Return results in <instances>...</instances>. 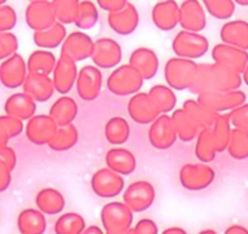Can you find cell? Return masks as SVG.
<instances>
[{"label":"cell","mask_w":248,"mask_h":234,"mask_svg":"<svg viewBox=\"0 0 248 234\" xmlns=\"http://www.w3.org/2000/svg\"><path fill=\"white\" fill-rule=\"evenodd\" d=\"M242 76L232 70L217 64H199L197 75L190 92L197 97L213 92H233L240 90Z\"/></svg>","instance_id":"obj_1"},{"label":"cell","mask_w":248,"mask_h":234,"mask_svg":"<svg viewBox=\"0 0 248 234\" xmlns=\"http://www.w3.org/2000/svg\"><path fill=\"white\" fill-rule=\"evenodd\" d=\"M197 66L194 60L171 57L164 66V78L169 88L175 90L190 89L196 80Z\"/></svg>","instance_id":"obj_2"},{"label":"cell","mask_w":248,"mask_h":234,"mask_svg":"<svg viewBox=\"0 0 248 234\" xmlns=\"http://www.w3.org/2000/svg\"><path fill=\"white\" fill-rule=\"evenodd\" d=\"M144 80L137 70L128 65L117 67L107 78L106 85L109 92L118 97H129L140 93Z\"/></svg>","instance_id":"obj_3"},{"label":"cell","mask_w":248,"mask_h":234,"mask_svg":"<svg viewBox=\"0 0 248 234\" xmlns=\"http://www.w3.org/2000/svg\"><path fill=\"white\" fill-rule=\"evenodd\" d=\"M171 49L176 57L194 60L202 57L209 49V42L200 33L180 31L171 43Z\"/></svg>","instance_id":"obj_4"},{"label":"cell","mask_w":248,"mask_h":234,"mask_svg":"<svg viewBox=\"0 0 248 234\" xmlns=\"http://www.w3.org/2000/svg\"><path fill=\"white\" fill-rule=\"evenodd\" d=\"M216 178V172L206 164H186L181 167L179 180L185 189L199 192L206 189Z\"/></svg>","instance_id":"obj_5"},{"label":"cell","mask_w":248,"mask_h":234,"mask_svg":"<svg viewBox=\"0 0 248 234\" xmlns=\"http://www.w3.org/2000/svg\"><path fill=\"white\" fill-rule=\"evenodd\" d=\"M156 199V190L154 185L146 181H137L128 185L123 193V204L129 207L130 211L141 212L151 207Z\"/></svg>","instance_id":"obj_6"},{"label":"cell","mask_w":248,"mask_h":234,"mask_svg":"<svg viewBox=\"0 0 248 234\" xmlns=\"http://www.w3.org/2000/svg\"><path fill=\"white\" fill-rule=\"evenodd\" d=\"M197 101L217 114H223L226 111H232L236 107L245 104L246 94L242 90L206 93L199 95Z\"/></svg>","instance_id":"obj_7"},{"label":"cell","mask_w":248,"mask_h":234,"mask_svg":"<svg viewBox=\"0 0 248 234\" xmlns=\"http://www.w3.org/2000/svg\"><path fill=\"white\" fill-rule=\"evenodd\" d=\"M128 114L139 125H151L162 115L149 93L142 92L130 98L128 101Z\"/></svg>","instance_id":"obj_8"},{"label":"cell","mask_w":248,"mask_h":234,"mask_svg":"<svg viewBox=\"0 0 248 234\" xmlns=\"http://www.w3.org/2000/svg\"><path fill=\"white\" fill-rule=\"evenodd\" d=\"M90 184L95 195L105 199L117 197L124 189L123 177L107 167L100 168L93 174Z\"/></svg>","instance_id":"obj_9"},{"label":"cell","mask_w":248,"mask_h":234,"mask_svg":"<svg viewBox=\"0 0 248 234\" xmlns=\"http://www.w3.org/2000/svg\"><path fill=\"white\" fill-rule=\"evenodd\" d=\"M212 59L217 65L242 75L248 64V51L220 43L212 49Z\"/></svg>","instance_id":"obj_10"},{"label":"cell","mask_w":248,"mask_h":234,"mask_svg":"<svg viewBox=\"0 0 248 234\" xmlns=\"http://www.w3.org/2000/svg\"><path fill=\"white\" fill-rule=\"evenodd\" d=\"M76 88L79 98L84 101L97 99L102 88V73L96 66L87 65L78 72Z\"/></svg>","instance_id":"obj_11"},{"label":"cell","mask_w":248,"mask_h":234,"mask_svg":"<svg viewBox=\"0 0 248 234\" xmlns=\"http://www.w3.org/2000/svg\"><path fill=\"white\" fill-rule=\"evenodd\" d=\"M90 59L97 68H114L122 61V48L114 39L100 38L95 40Z\"/></svg>","instance_id":"obj_12"},{"label":"cell","mask_w":248,"mask_h":234,"mask_svg":"<svg viewBox=\"0 0 248 234\" xmlns=\"http://www.w3.org/2000/svg\"><path fill=\"white\" fill-rule=\"evenodd\" d=\"M77 63L65 55H60L52 72V83L57 93L65 95L72 90L78 77Z\"/></svg>","instance_id":"obj_13"},{"label":"cell","mask_w":248,"mask_h":234,"mask_svg":"<svg viewBox=\"0 0 248 234\" xmlns=\"http://www.w3.org/2000/svg\"><path fill=\"white\" fill-rule=\"evenodd\" d=\"M179 25L183 31L200 33L206 28L207 17L202 3L197 0H186L179 6Z\"/></svg>","instance_id":"obj_14"},{"label":"cell","mask_w":248,"mask_h":234,"mask_svg":"<svg viewBox=\"0 0 248 234\" xmlns=\"http://www.w3.org/2000/svg\"><path fill=\"white\" fill-rule=\"evenodd\" d=\"M94 40L82 31H76L66 37L65 42L61 45V55L68 56L75 63L89 59L94 50Z\"/></svg>","instance_id":"obj_15"},{"label":"cell","mask_w":248,"mask_h":234,"mask_svg":"<svg viewBox=\"0 0 248 234\" xmlns=\"http://www.w3.org/2000/svg\"><path fill=\"white\" fill-rule=\"evenodd\" d=\"M26 21L34 32H42L51 27L56 22L52 1L37 0L30 3L26 10Z\"/></svg>","instance_id":"obj_16"},{"label":"cell","mask_w":248,"mask_h":234,"mask_svg":"<svg viewBox=\"0 0 248 234\" xmlns=\"http://www.w3.org/2000/svg\"><path fill=\"white\" fill-rule=\"evenodd\" d=\"M178 135L175 128L171 122L170 116L161 115V116L151 123L149 130L150 144L158 150H167L175 144Z\"/></svg>","instance_id":"obj_17"},{"label":"cell","mask_w":248,"mask_h":234,"mask_svg":"<svg viewBox=\"0 0 248 234\" xmlns=\"http://www.w3.org/2000/svg\"><path fill=\"white\" fill-rule=\"evenodd\" d=\"M59 126L49 115H34L26 127L27 138L35 145H47L56 134Z\"/></svg>","instance_id":"obj_18"},{"label":"cell","mask_w":248,"mask_h":234,"mask_svg":"<svg viewBox=\"0 0 248 234\" xmlns=\"http://www.w3.org/2000/svg\"><path fill=\"white\" fill-rule=\"evenodd\" d=\"M133 212L123 202H108L102 207L101 217L105 227L109 231H124L129 227Z\"/></svg>","instance_id":"obj_19"},{"label":"cell","mask_w":248,"mask_h":234,"mask_svg":"<svg viewBox=\"0 0 248 234\" xmlns=\"http://www.w3.org/2000/svg\"><path fill=\"white\" fill-rule=\"evenodd\" d=\"M129 65L138 71L144 81H149L156 76L159 67L157 54L149 48H138L132 52Z\"/></svg>","instance_id":"obj_20"},{"label":"cell","mask_w":248,"mask_h":234,"mask_svg":"<svg viewBox=\"0 0 248 234\" xmlns=\"http://www.w3.org/2000/svg\"><path fill=\"white\" fill-rule=\"evenodd\" d=\"M107 22L109 27L121 35H129L134 32L139 25V13L132 3L128 1L125 8L118 13L108 14Z\"/></svg>","instance_id":"obj_21"},{"label":"cell","mask_w":248,"mask_h":234,"mask_svg":"<svg viewBox=\"0 0 248 234\" xmlns=\"http://www.w3.org/2000/svg\"><path fill=\"white\" fill-rule=\"evenodd\" d=\"M23 90L35 102L47 101L55 93L52 78L45 75L28 73L23 83Z\"/></svg>","instance_id":"obj_22"},{"label":"cell","mask_w":248,"mask_h":234,"mask_svg":"<svg viewBox=\"0 0 248 234\" xmlns=\"http://www.w3.org/2000/svg\"><path fill=\"white\" fill-rule=\"evenodd\" d=\"M155 26L161 31H171L179 25V5L176 1H159L151 13Z\"/></svg>","instance_id":"obj_23"},{"label":"cell","mask_w":248,"mask_h":234,"mask_svg":"<svg viewBox=\"0 0 248 234\" xmlns=\"http://www.w3.org/2000/svg\"><path fill=\"white\" fill-rule=\"evenodd\" d=\"M27 65L20 55H13L5 61L0 70V77L8 88L23 85L27 77Z\"/></svg>","instance_id":"obj_24"},{"label":"cell","mask_w":248,"mask_h":234,"mask_svg":"<svg viewBox=\"0 0 248 234\" xmlns=\"http://www.w3.org/2000/svg\"><path fill=\"white\" fill-rule=\"evenodd\" d=\"M220 38L224 44L248 51V22L243 20L229 21L221 27Z\"/></svg>","instance_id":"obj_25"},{"label":"cell","mask_w":248,"mask_h":234,"mask_svg":"<svg viewBox=\"0 0 248 234\" xmlns=\"http://www.w3.org/2000/svg\"><path fill=\"white\" fill-rule=\"evenodd\" d=\"M106 166L119 176H128L137 168V159L128 149L112 148L106 154Z\"/></svg>","instance_id":"obj_26"},{"label":"cell","mask_w":248,"mask_h":234,"mask_svg":"<svg viewBox=\"0 0 248 234\" xmlns=\"http://www.w3.org/2000/svg\"><path fill=\"white\" fill-rule=\"evenodd\" d=\"M78 115V105L73 98L63 95L59 98L51 105L49 111V116L55 121L59 127L73 125V121Z\"/></svg>","instance_id":"obj_27"},{"label":"cell","mask_w":248,"mask_h":234,"mask_svg":"<svg viewBox=\"0 0 248 234\" xmlns=\"http://www.w3.org/2000/svg\"><path fill=\"white\" fill-rule=\"evenodd\" d=\"M181 109H183L184 112L189 116V118L192 121V123H194L200 131L206 130V128H211L212 126L214 125L217 118H218L219 115H220L212 111V110L207 109L204 105H202L201 102L197 101V99L186 100L183 104V107H181Z\"/></svg>","instance_id":"obj_28"},{"label":"cell","mask_w":248,"mask_h":234,"mask_svg":"<svg viewBox=\"0 0 248 234\" xmlns=\"http://www.w3.org/2000/svg\"><path fill=\"white\" fill-rule=\"evenodd\" d=\"M37 104L26 93L13 95L6 102V112L18 120H31L35 114Z\"/></svg>","instance_id":"obj_29"},{"label":"cell","mask_w":248,"mask_h":234,"mask_svg":"<svg viewBox=\"0 0 248 234\" xmlns=\"http://www.w3.org/2000/svg\"><path fill=\"white\" fill-rule=\"evenodd\" d=\"M66 37H67V31L63 25L59 22H55L47 30L42 32H34L33 39L37 47L42 49H55L63 44Z\"/></svg>","instance_id":"obj_30"},{"label":"cell","mask_w":248,"mask_h":234,"mask_svg":"<svg viewBox=\"0 0 248 234\" xmlns=\"http://www.w3.org/2000/svg\"><path fill=\"white\" fill-rule=\"evenodd\" d=\"M35 204L42 212L46 215H56L65 207V198L54 188H44L38 193Z\"/></svg>","instance_id":"obj_31"},{"label":"cell","mask_w":248,"mask_h":234,"mask_svg":"<svg viewBox=\"0 0 248 234\" xmlns=\"http://www.w3.org/2000/svg\"><path fill=\"white\" fill-rule=\"evenodd\" d=\"M56 57L49 50H35L32 52L28 59L27 71L28 73H35V75L50 76L54 72L56 66Z\"/></svg>","instance_id":"obj_32"},{"label":"cell","mask_w":248,"mask_h":234,"mask_svg":"<svg viewBox=\"0 0 248 234\" xmlns=\"http://www.w3.org/2000/svg\"><path fill=\"white\" fill-rule=\"evenodd\" d=\"M171 122H173L174 128H175L176 135L181 142H191L196 139L199 135L200 130L192 123L189 116L184 112L183 109L174 110L170 116Z\"/></svg>","instance_id":"obj_33"},{"label":"cell","mask_w":248,"mask_h":234,"mask_svg":"<svg viewBox=\"0 0 248 234\" xmlns=\"http://www.w3.org/2000/svg\"><path fill=\"white\" fill-rule=\"evenodd\" d=\"M231 131H232V127H231L229 115H219L214 125L211 127L212 139H213L217 152H223L228 149L231 137Z\"/></svg>","instance_id":"obj_34"},{"label":"cell","mask_w":248,"mask_h":234,"mask_svg":"<svg viewBox=\"0 0 248 234\" xmlns=\"http://www.w3.org/2000/svg\"><path fill=\"white\" fill-rule=\"evenodd\" d=\"M129 123L123 117H112L105 126V137L112 145H122L129 139Z\"/></svg>","instance_id":"obj_35"},{"label":"cell","mask_w":248,"mask_h":234,"mask_svg":"<svg viewBox=\"0 0 248 234\" xmlns=\"http://www.w3.org/2000/svg\"><path fill=\"white\" fill-rule=\"evenodd\" d=\"M79 133L75 125H68L65 127H59L56 134L47 144V147L54 151H66L75 147L78 143Z\"/></svg>","instance_id":"obj_36"},{"label":"cell","mask_w":248,"mask_h":234,"mask_svg":"<svg viewBox=\"0 0 248 234\" xmlns=\"http://www.w3.org/2000/svg\"><path fill=\"white\" fill-rule=\"evenodd\" d=\"M149 95L162 115H167L168 112L173 111L176 105L175 93L168 85L156 84L150 89Z\"/></svg>","instance_id":"obj_37"},{"label":"cell","mask_w":248,"mask_h":234,"mask_svg":"<svg viewBox=\"0 0 248 234\" xmlns=\"http://www.w3.org/2000/svg\"><path fill=\"white\" fill-rule=\"evenodd\" d=\"M196 139L195 154H196L197 159L201 161V164H208V162L213 161L218 152H217L213 139H212L211 128L200 131Z\"/></svg>","instance_id":"obj_38"},{"label":"cell","mask_w":248,"mask_h":234,"mask_svg":"<svg viewBox=\"0 0 248 234\" xmlns=\"http://www.w3.org/2000/svg\"><path fill=\"white\" fill-rule=\"evenodd\" d=\"M56 22L61 25H71L76 22L78 15V0H55L52 1Z\"/></svg>","instance_id":"obj_39"},{"label":"cell","mask_w":248,"mask_h":234,"mask_svg":"<svg viewBox=\"0 0 248 234\" xmlns=\"http://www.w3.org/2000/svg\"><path fill=\"white\" fill-rule=\"evenodd\" d=\"M97 20H99V11H97L96 4L88 0L79 1L78 15L75 25L79 30H90L96 25Z\"/></svg>","instance_id":"obj_40"},{"label":"cell","mask_w":248,"mask_h":234,"mask_svg":"<svg viewBox=\"0 0 248 234\" xmlns=\"http://www.w3.org/2000/svg\"><path fill=\"white\" fill-rule=\"evenodd\" d=\"M228 152L232 159L246 160L248 159V133L243 131H231L230 142L228 145Z\"/></svg>","instance_id":"obj_41"},{"label":"cell","mask_w":248,"mask_h":234,"mask_svg":"<svg viewBox=\"0 0 248 234\" xmlns=\"http://www.w3.org/2000/svg\"><path fill=\"white\" fill-rule=\"evenodd\" d=\"M202 5L209 15L218 20L230 18L236 9V4L232 0H204Z\"/></svg>","instance_id":"obj_42"},{"label":"cell","mask_w":248,"mask_h":234,"mask_svg":"<svg viewBox=\"0 0 248 234\" xmlns=\"http://www.w3.org/2000/svg\"><path fill=\"white\" fill-rule=\"evenodd\" d=\"M20 223L21 227L28 233H39L45 227L44 215L37 210L28 209L21 214Z\"/></svg>","instance_id":"obj_43"},{"label":"cell","mask_w":248,"mask_h":234,"mask_svg":"<svg viewBox=\"0 0 248 234\" xmlns=\"http://www.w3.org/2000/svg\"><path fill=\"white\" fill-rule=\"evenodd\" d=\"M84 227V221L77 214H66L59 218L56 231L59 234H77Z\"/></svg>","instance_id":"obj_44"},{"label":"cell","mask_w":248,"mask_h":234,"mask_svg":"<svg viewBox=\"0 0 248 234\" xmlns=\"http://www.w3.org/2000/svg\"><path fill=\"white\" fill-rule=\"evenodd\" d=\"M231 127L248 133V102L229 112Z\"/></svg>","instance_id":"obj_45"},{"label":"cell","mask_w":248,"mask_h":234,"mask_svg":"<svg viewBox=\"0 0 248 234\" xmlns=\"http://www.w3.org/2000/svg\"><path fill=\"white\" fill-rule=\"evenodd\" d=\"M17 39L14 34L5 33L0 35V59L13 55L17 49Z\"/></svg>","instance_id":"obj_46"},{"label":"cell","mask_w":248,"mask_h":234,"mask_svg":"<svg viewBox=\"0 0 248 234\" xmlns=\"http://www.w3.org/2000/svg\"><path fill=\"white\" fill-rule=\"evenodd\" d=\"M16 14L9 6L0 8V31H8L15 26Z\"/></svg>","instance_id":"obj_47"},{"label":"cell","mask_w":248,"mask_h":234,"mask_svg":"<svg viewBox=\"0 0 248 234\" xmlns=\"http://www.w3.org/2000/svg\"><path fill=\"white\" fill-rule=\"evenodd\" d=\"M127 4V0H99L96 5L100 6L102 10H106L108 14H113L125 8Z\"/></svg>","instance_id":"obj_48"},{"label":"cell","mask_w":248,"mask_h":234,"mask_svg":"<svg viewBox=\"0 0 248 234\" xmlns=\"http://www.w3.org/2000/svg\"><path fill=\"white\" fill-rule=\"evenodd\" d=\"M228 234H247V233H246L245 229L241 228V227H232V228L228 232Z\"/></svg>","instance_id":"obj_49"},{"label":"cell","mask_w":248,"mask_h":234,"mask_svg":"<svg viewBox=\"0 0 248 234\" xmlns=\"http://www.w3.org/2000/svg\"><path fill=\"white\" fill-rule=\"evenodd\" d=\"M241 76H242V82H245L246 85H248V64H247L245 71H243L242 75H241Z\"/></svg>","instance_id":"obj_50"},{"label":"cell","mask_w":248,"mask_h":234,"mask_svg":"<svg viewBox=\"0 0 248 234\" xmlns=\"http://www.w3.org/2000/svg\"><path fill=\"white\" fill-rule=\"evenodd\" d=\"M235 4H238V5L242 6H248V0H236Z\"/></svg>","instance_id":"obj_51"}]
</instances>
